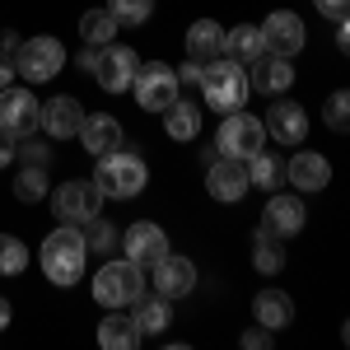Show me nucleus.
Wrapping results in <instances>:
<instances>
[{
    "mask_svg": "<svg viewBox=\"0 0 350 350\" xmlns=\"http://www.w3.org/2000/svg\"><path fill=\"white\" fill-rule=\"evenodd\" d=\"M84 257H89V247H84V234L75 224H56L52 234L42 239V252H38L42 275H47L52 285H61V290H70L84 275Z\"/></svg>",
    "mask_w": 350,
    "mask_h": 350,
    "instance_id": "f257e3e1",
    "label": "nucleus"
},
{
    "mask_svg": "<svg viewBox=\"0 0 350 350\" xmlns=\"http://www.w3.org/2000/svg\"><path fill=\"white\" fill-rule=\"evenodd\" d=\"M201 103H211L215 112H239L247 108V70H243L239 61H229V56H219V61H206L201 66Z\"/></svg>",
    "mask_w": 350,
    "mask_h": 350,
    "instance_id": "f03ea898",
    "label": "nucleus"
},
{
    "mask_svg": "<svg viewBox=\"0 0 350 350\" xmlns=\"http://www.w3.org/2000/svg\"><path fill=\"white\" fill-rule=\"evenodd\" d=\"M150 183V168L140 154L131 150H112V154H98V168H94V187L103 191L108 201H131L140 196Z\"/></svg>",
    "mask_w": 350,
    "mask_h": 350,
    "instance_id": "7ed1b4c3",
    "label": "nucleus"
},
{
    "mask_svg": "<svg viewBox=\"0 0 350 350\" xmlns=\"http://www.w3.org/2000/svg\"><path fill=\"white\" fill-rule=\"evenodd\" d=\"M145 267H135L131 257H117L108 267H98L94 275V299L103 304V308H131L135 299L145 295Z\"/></svg>",
    "mask_w": 350,
    "mask_h": 350,
    "instance_id": "20e7f679",
    "label": "nucleus"
},
{
    "mask_svg": "<svg viewBox=\"0 0 350 350\" xmlns=\"http://www.w3.org/2000/svg\"><path fill=\"white\" fill-rule=\"evenodd\" d=\"M61 66H66V47H61V38H47V33H38V38H28L14 47V75H24L28 84H47L61 75Z\"/></svg>",
    "mask_w": 350,
    "mask_h": 350,
    "instance_id": "39448f33",
    "label": "nucleus"
},
{
    "mask_svg": "<svg viewBox=\"0 0 350 350\" xmlns=\"http://www.w3.org/2000/svg\"><path fill=\"white\" fill-rule=\"evenodd\" d=\"M267 145V126H262V117H252V112H224V122H219L215 131V154L224 159H247V154H257Z\"/></svg>",
    "mask_w": 350,
    "mask_h": 350,
    "instance_id": "423d86ee",
    "label": "nucleus"
},
{
    "mask_svg": "<svg viewBox=\"0 0 350 350\" xmlns=\"http://www.w3.org/2000/svg\"><path fill=\"white\" fill-rule=\"evenodd\" d=\"M47 206H52L56 224H89V219L98 215V206H103V191L94 187V183L70 178V183H61L56 191H47Z\"/></svg>",
    "mask_w": 350,
    "mask_h": 350,
    "instance_id": "0eeeda50",
    "label": "nucleus"
},
{
    "mask_svg": "<svg viewBox=\"0 0 350 350\" xmlns=\"http://www.w3.org/2000/svg\"><path fill=\"white\" fill-rule=\"evenodd\" d=\"M131 89H135V103H140L145 112H163L173 98H178V75H173L168 61H140Z\"/></svg>",
    "mask_w": 350,
    "mask_h": 350,
    "instance_id": "6e6552de",
    "label": "nucleus"
},
{
    "mask_svg": "<svg viewBox=\"0 0 350 350\" xmlns=\"http://www.w3.org/2000/svg\"><path fill=\"white\" fill-rule=\"evenodd\" d=\"M145 280H150L154 295H163L168 304H173V299H187L191 290H196V262H191V257H178V252H163Z\"/></svg>",
    "mask_w": 350,
    "mask_h": 350,
    "instance_id": "1a4fd4ad",
    "label": "nucleus"
},
{
    "mask_svg": "<svg viewBox=\"0 0 350 350\" xmlns=\"http://www.w3.org/2000/svg\"><path fill=\"white\" fill-rule=\"evenodd\" d=\"M38 112H42V103L33 98V89H19V84L0 89V131H10L14 140L38 131Z\"/></svg>",
    "mask_w": 350,
    "mask_h": 350,
    "instance_id": "9d476101",
    "label": "nucleus"
},
{
    "mask_svg": "<svg viewBox=\"0 0 350 350\" xmlns=\"http://www.w3.org/2000/svg\"><path fill=\"white\" fill-rule=\"evenodd\" d=\"M308 224V211H304V201H299V191H275L267 201V211H262V234L271 239H295L299 229Z\"/></svg>",
    "mask_w": 350,
    "mask_h": 350,
    "instance_id": "9b49d317",
    "label": "nucleus"
},
{
    "mask_svg": "<svg viewBox=\"0 0 350 350\" xmlns=\"http://www.w3.org/2000/svg\"><path fill=\"white\" fill-rule=\"evenodd\" d=\"M135 70H140V56H135L131 47H117V42L98 47L94 75H98V84H103L108 94H126V89H131V80H135Z\"/></svg>",
    "mask_w": 350,
    "mask_h": 350,
    "instance_id": "f8f14e48",
    "label": "nucleus"
},
{
    "mask_svg": "<svg viewBox=\"0 0 350 350\" xmlns=\"http://www.w3.org/2000/svg\"><path fill=\"white\" fill-rule=\"evenodd\" d=\"M262 126H267L271 140H280V145L299 150L304 135H308V112L299 108L295 98H275V103L267 108V117H262Z\"/></svg>",
    "mask_w": 350,
    "mask_h": 350,
    "instance_id": "ddd939ff",
    "label": "nucleus"
},
{
    "mask_svg": "<svg viewBox=\"0 0 350 350\" xmlns=\"http://www.w3.org/2000/svg\"><path fill=\"white\" fill-rule=\"evenodd\" d=\"M262 38H267V52L295 56V52H304V42H308V28H304V19H299L295 10H271L267 24H262Z\"/></svg>",
    "mask_w": 350,
    "mask_h": 350,
    "instance_id": "4468645a",
    "label": "nucleus"
},
{
    "mask_svg": "<svg viewBox=\"0 0 350 350\" xmlns=\"http://www.w3.org/2000/svg\"><path fill=\"white\" fill-rule=\"evenodd\" d=\"M295 84V66L290 56H275V52H262L252 66H247V89L252 94H267V98H280L285 89Z\"/></svg>",
    "mask_w": 350,
    "mask_h": 350,
    "instance_id": "2eb2a0df",
    "label": "nucleus"
},
{
    "mask_svg": "<svg viewBox=\"0 0 350 350\" xmlns=\"http://www.w3.org/2000/svg\"><path fill=\"white\" fill-rule=\"evenodd\" d=\"M117 243L126 247V257H131L135 267H154L163 252H168V234H163L154 219H135V224H131V229H126Z\"/></svg>",
    "mask_w": 350,
    "mask_h": 350,
    "instance_id": "dca6fc26",
    "label": "nucleus"
},
{
    "mask_svg": "<svg viewBox=\"0 0 350 350\" xmlns=\"http://www.w3.org/2000/svg\"><path fill=\"white\" fill-rule=\"evenodd\" d=\"M206 163H211V168H206V187H211L215 201L234 206V201L247 196V168H243V159H224V154H215V159H206Z\"/></svg>",
    "mask_w": 350,
    "mask_h": 350,
    "instance_id": "f3484780",
    "label": "nucleus"
},
{
    "mask_svg": "<svg viewBox=\"0 0 350 350\" xmlns=\"http://www.w3.org/2000/svg\"><path fill=\"white\" fill-rule=\"evenodd\" d=\"M80 122H84V108L75 98H66V94L47 98L42 112H38V131L47 135V140H70V135L80 131Z\"/></svg>",
    "mask_w": 350,
    "mask_h": 350,
    "instance_id": "a211bd4d",
    "label": "nucleus"
},
{
    "mask_svg": "<svg viewBox=\"0 0 350 350\" xmlns=\"http://www.w3.org/2000/svg\"><path fill=\"white\" fill-rule=\"evenodd\" d=\"M80 145L98 159V154H112V150H122V122L112 117V112H84L80 122Z\"/></svg>",
    "mask_w": 350,
    "mask_h": 350,
    "instance_id": "6ab92c4d",
    "label": "nucleus"
},
{
    "mask_svg": "<svg viewBox=\"0 0 350 350\" xmlns=\"http://www.w3.org/2000/svg\"><path fill=\"white\" fill-rule=\"evenodd\" d=\"M285 178H290L295 191H323L332 183V163H327V154L299 150L295 159H285Z\"/></svg>",
    "mask_w": 350,
    "mask_h": 350,
    "instance_id": "aec40b11",
    "label": "nucleus"
},
{
    "mask_svg": "<svg viewBox=\"0 0 350 350\" xmlns=\"http://www.w3.org/2000/svg\"><path fill=\"white\" fill-rule=\"evenodd\" d=\"M187 56L191 61H219L224 56V28L215 24V19H196V24L187 28Z\"/></svg>",
    "mask_w": 350,
    "mask_h": 350,
    "instance_id": "412c9836",
    "label": "nucleus"
},
{
    "mask_svg": "<svg viewBox=\"0 0 350 350\" xmlns=\"http://www.w3.org/2000/svg\"><path fill=\"white\" fill-rule=\"evenodd\" d=\"M267 52V38H262V28H252V24H239V28H229L224 33V56L229 61H239L243 70L257 61V56Z\"/></svg>",
    "mask_w": 350,
    "mask_h": 350,
    "instance_id": "4be33fe9",
    "label": "nucleus"
},
{
    "mask_svg": "<svg viewBox=\"0 0 350 350\" xmlns=\"http://www.w3.org/2000/svg\"><path fill=\"white\" fill-rule=\"evenodd\" d=\"M252 313H257V323L262 327H290L295 323V299L285 295V290H257V299H252Z\"/></svg>",
    "mask_w": 350,
    "mask_h": 350,
    "instance_id": "5701e85b",
    "label": "nucleus"
},
{
    "mask_svg": "<svg viewBox=\"0 0 350 350\" xmlns=\"http://www.w3.org/2000/svg\"><path fill=\"white\" fill-rule=\"evenodd\" d=\"M140 327H135L131 313H108L103 323H98V346L103 350H135L140 346Z\"/></svg>",
    "mask_w": 350,
    "mask_h": 350,
    "instance_id": "b1692460",
    "label": "nucleus"
},
{
    "mask_svg": "<svg viewBox=\"0 0 350 350\" xmlns=\"http://www.w3.org/2000/svg\"><path fill=\"white\" fill-rule=\"evenodd\" d=\"M247 168V187H262V191H275L285 183V159L280 154H271V150H257V154H247L243 159Z\"/></svg>",
    "mask_w": 350,
    "mask_h": 350,
    "instance_id": "393cba45",
    "label": "nucleus"
},
{
    "mask_svg": "<svg viewBox=\"0 0 350 350\" xmlns=\"http://www.w3.org/2000/svg\"><path fill=\"white\" fill-rule=\"evenodd\" d=\"M163 131H168V140H196V135H201V108L173 98V103L163 108Z\"/></svg>",
    "mask_w": 350,
    "mask_h": 350,
    "instance_id": "a878e982",
    "label": "nucleus"
},
{
    "mask_svg": "<svg viewBox=\"0 0 350 350\" xmlns=\"http://www.w3.org/2000/svg\"><path fill=\"white\" fill-rule=\"evenodd\" d=\"M117 19H112L108 10H84L80 14V38L89 42V47H108L112 38H117Z\"/></svg>",
    "mask_w": 350,
    "mask_h": 350,
    "instance_id": "bb28decb",
    "label": "nucleus"
},
{
    "mask_svg": "<svg viewBox=\"0 0 350 350\" xmlns=\"http://www.w3.org/2000/svg\"><path fill=\"white\" fill-rule=\"evenodd\" d=\"M131 308H135V327H140V332H163V327H168V313H173L163 295H140Z\"/></svg>",
    "mask_w": 350,
    "mask_h": 350,
    "instance_id": "cd10ccee",
    "label": "nucleus"
},
{
    "mask_svg": "<svg viewBox=\"0 0 350 350\" xmlns=\"http://www.w3.org/2000/svg\"><path fill=\"white\" fill-rule=\"evenodd\" d=\"M47 168H38V163H28V168H19L14 173V196L24 201V206H33V201H47Z\"/></svg>",
    "mask_w": 350,
    "mask_h": 350,
    "instance_id": "c85d7f7f",
    "label": "nucleus"
},
{
    "mask_svg": "<svg viewBox=\"0 0 350 350\" xmlns=\"http://www.w3.org/2000/svg\"><path fill=\"white\" fill-rule=\"evenodd\" d=\"M252 267L262 271V275H275V271H285V247H280V239H271V234H257V243H252Z\"/></svg>",
    "mask_w": 350,
    "mask_h": 350,
    "instance_id": "c756f323",
    "label": "nucleus"
},
{
    "mask_svg": "<svg viewBox=\"0 0 350 350\" xmlns=\"http://www.w3.org/2000/svg\"><path fill=\"white\" fill-rule=\"evenodd\" d=\"M108 14L117 19V24L140 28L150 14H154V0H108Z\"/></svg>",
    "mask_w": 350,
    "mask_h": 350,
    "instance_id": "7c9ffc66",
    "label": "nucleus"
},
{
    "mask_svg": "<svg viewBox=\"0 0 350 350\" xmlns=\"http://www.w3.org/2000/svg\"><path fill=\"white\" fill-rule=\"evenodd\" d=\"M28 267V247L14 234H0V275H24Z\"/></svg>",
    "mask_w": 350,
    "mask_h": 350,
    "instance_id": "2f4dec72",
    "label": "nucleus"
},
{
    "mask_svg": "<svg viewBox=\"0 0 350 350\" xmlns=\"http://www.w3.org/2000/svg\"><path fill=\"white\" fill-rule=\"evenodd\" d=\"M117 239H122L117 224H108L103 215H94V219H89V229H84V247H94V252H112Z\"/></svg>",
    "mask_w": 350,
    "mask_h": 350,
    "instance_id": "473e14b6",
    "label": "nucleus"
},
{
    "mask_svg": "<svg viewBox=\"0 0 350 350\" xmlns=\"http://www.w3.org/2000/svg\"><path fill=\"white\" fill-rule=\"evenodd\" d=\"M327 126H332V131H346L350 126V94L346 89H336V94L327 98Z\"/></svg>",
    "mask_w": 350,
    "mask_h": 350,
    "instance_id": "72a5a7b5",
    "label": "nucleus"
},
{
    "mask_svg": "<svg viewBox=\"0 0 350 350\" xmlns=\"http://www.w3.org/2000/svg\"><path fill=\"white\" fill-rule=\"evenodd\" d=\"M173 75H178V89H183V84H191V89H196V84H201V61H191V56H187Z\"/></svg>",
    "mask_w": 350,
    "mask_h": 350,
    "instance_id": "f704fd0d",
    "label": "nucleus"
},
{
    "mask_svg": "<svg viewBox=\"0 0 350 350\" xmlns=\"http://www.w3.org/2000/svg\"><path fill=\"white\" fill-rule=\"evenodd\" d=\"M243 350H271V327H252V332H243Z\"/></svg>",
    "mask_w": 350,
    "mask_h": 350,
    "instance_id": "c9c22d12",
    "label": "nucleus"
},
{
    "mask_svg": "<svg viewBox=\"0 0 350 350\" xmlns=\"http://www.w3.org/2000/svg\"><path fill=\"white\" fill-rule=\"evenodd\" d=\"M318 5V14H327V19H346L350 14V0H313Z\"/></svg>",
    "mask_w": 350,
    "mask_h": 350,
    "instance_id": "e433bc0d",
    "label": "nucleus"
},
{
    "mask_svg": "<svg viewBox=\"0 0 350 350\" xmlns=\"http://www.w3.org/2000/svg\"><path fill=\"white\" fill-rule=\"evenodd\" d=\"M14 80H19V75H14V56H10V52H0V89H10Z\"/></svg>",
    "mask_w": 350,
    "mask_h": 350,
    "instance_id": "4c0bfd02",
    "label": "nucleus"
},
{
    "mask_svg": "<svg viewBox=\"0 0 350 350\" xmlns=\"http://www.w3.org/2000/svg\"><path fill=\"white\" fill-rule=\"evenodd\" d=\"M24 154H28V163H38V168H47V145H33L24 135Z\"/></svg>",
    "mask_w": 350,
    "mask_h": 350,
    "instance_id": "58836bf2",
    "label": "nucleus"
},
{
    "mask_svg": "<svg viewBox=\"0 0 350 350\" xmlns=\"http://www.w3.org/2000/svg\"><path fill=\"white\" fill-rule=\"evenodd\" d=\"M10 163H14V135L0 131V168H10Z\"/></svg>",
    "mask_w": 350,
    "mask_h": 350,
    "instance_id": "ea45409f",
    "label": "nucleus"
},
{
    "mask_svg": "<svg viewBox=\"0 0 350 350\" xmlns=\"http://www.w3.org/2000/svg\"><path fill=\"white\" fill-rule=\"evenodd\" d=\"M14 47H19V33L5 28V33H0V52H14Z\"/></svg>",
    "mask_w": 350,
    "mask_h": 350,
    "instance_id": "a19ab883",
    "label": "nucleus"
},
{
    "mask_svg": "<svg viewBox=\"0 0 350 350\" xmlns=\"http://www.w3.org/2000/svg\"><path fill=\"white\" fill-rule=\"evenodd\" d=\"M336 47H341V52L350 47V28H346V19H336Z\"/></svg>",
    "mask_w": 350,
    "mask_h": 350,
    "instance_id": "79ce46f5",
    "label": "nucleus"
},
{
    "mask_svg": "<svg viewBox=\"0 0 350 350\" xmlns=\"http://www.w3.org/2000/svg\"><path fill=\"white\" fill-rule=\"evenodd\" d=\"M94 61H98V47H89V52H80V70H89V75H94Z\"/></svg>",
    "mask_w": 350,
    "mask_h": 350,
    "instance_id": "37998d69",
    "label": "nucleus"
},
{
    "mask_svg": "<svg viewBox=\"0 0 350 350\" xmlns=\"http://www.w3.org/2000/svg\"><path fill=\"white\" fill-rule=\"evenodd\" d=\"M10 318H14V313H10V299L0 295V332H5V327H10Z\"/></svg>",
    "mask_w": 350,
    "mask_h": 350,
    "instance_id": "c03bdc74",
    "label": "nucleus"
}]
</instances>
